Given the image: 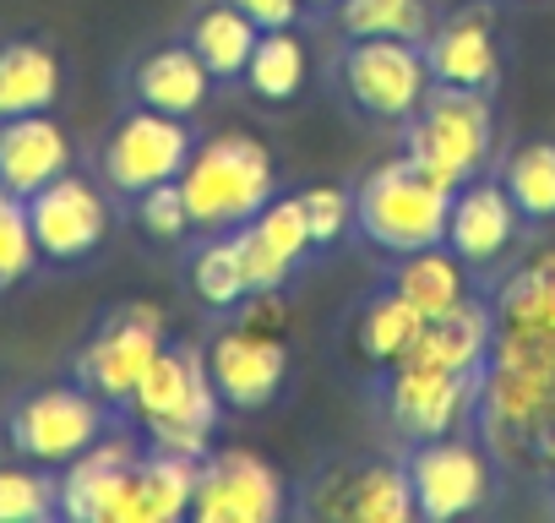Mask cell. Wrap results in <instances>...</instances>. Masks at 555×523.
Instances as JSON below:
<instances>
[{"mask_svg": "<svg viewBox=\"0 0 555 523\" xmlns=\"http://www.w3.org/2000/svg\"><path fill=\"white\" fill-rule=\"evenodd\" d=\"M126 414L147 431V447L180 452V458H207V442L223 414V398L207 377V355L191 344L158 349V360L142 371L137 393L126 398Z\"/></svg>", "mask_w": 555, "mask_h": 523, "instance_id": "1", "label": "cell"}, {"mask_svg": "<svg viewBox=\"0 0 555 523\" xmlns=\"http://www.w3.org/2000/svg\"><path fill=\"white\" fill-rule=\"evenodd\" d=\"M180 191L191 207V229L223 234V229L250 224L278 196V169L256 137L223 131V137H207L191 148V158L180 169Z\"/></svg>", "mask_w": 555, "mask_h": 523, "instance_id": "2", "label": "cell"}, {"mask_svg": "<svg viewBox=\"0 0 555 523\" xmlns=\"http://www.w3.org/2000/svg\"><path fill=\"white\" fill-rule=\"evenodd\" d=\"M495 142V115H490V93L474 88H430L425 104L409 120V148L403 158L441 191H457L463 180H474L490 158Z\"/></svg>", "mask_w": 555, "mask_h": 523, "instance_id": "3", "label": "cell"}, {"mask_svg": "<svg viewBox=\"0 0 555 523\" xmlns=\"http://www.w3.org/2000/svg\"><path fill=\"white\" fill-rule=\"evenodd\" d=\"M447 207H452V191L430 186L403 153L376 164L360 191H354V229L403 256V251H425V245H447Z\"/></svg>", "mask_w": 555, "mask_h": 523, "instance_id": "4", "label": "cell"}, {"mask_svg": "<svg viewBox=\"0 0 555 523\" xmlns=\"http://www.w3.org/2000/svg\"><path fill=\"white\" fill-rule=\"evenodd\" d=\"M7 436L28 463H72L77 452H88L99 436H109V404L99 393L77 387H34L12 404L7 414Z\"/></svg>", "mask_w": 555, "mask_h": 523, "instance_id": "5", "label": "cell"}, {"mask_svg": "<svg viewBox=\"0 0 555 523\" xmlns=\"http://www.w3.org/2000/svg\"><path fill=\"white\" fill-rule=\"evenodd\" d=\"M430 66L425 44L409 39H349L344 50V93L365 120H414V110L430 93Z\"/></svg>", "mask_w": 555, "mask_h": 523, "instance_id": "6", "label": "cell"}, {"mask_svg": "<svg viewBox=\"0 0 555 523\" xmlns=\"http://www.w3.org/2000/svg\"><path fill=\"white\" fill-rule=\"evenodd\" d=\"M403 469H409V485H414V507L430 523H452V518L479 512L490 501V485H495V469H490L485 447L463 442L457 431L414 442Z\"/></svg>", "mask_w": 555, "mask_h": 523, "instance_id": "7", "label": "cell"}, {"mask_svg": "<svg viewBox=\"0 0 555 523\" xmlns=\"http://www.w3.org/2000/svg\"><path fill=\"white\" fill-rule=\"evenodd\" d=\"M191 148H196V137L180 115L137 104L131 115H120V126L104 142V180L120 196H142L164 180H180Z\"/></svg>", "mask_w": 555, "mask_h": 523, "instance_id": "8", "label": "cell"}, {"mask_svg": "<svg viewBox=\"0 0 555 523\" xmlns=\"http://www.w3.org/2000/svg\"><path fill=\"white\" fill-rule=\"evenodd\" d=\"M289 507L284 474L245 447H223L202 458L191 518L196 523H278Z\"/></svg>", "mask_w": 555, "mask_h": 523, "instance_id": "9", "label": "cell"}, {"mask_svg": "<svg viewBox=\"0 0 555 523\" xmlns=\"http://www.w3.org/2000/svg\"><path fill=\"white\" fill-rule=\"evenodd\" d=\"M158 349H164V317H158V306L131 301V306H120L88 339V349L77 360V382L88 393H99L104 404H120L126 409V398L137 393L142 371L158 360Z\"/></svg>", "mask_w": 555, "mask_h": 523, "instance_id": "10", "label": "cell"}, {"mask_svg": "<svg viewBox=\"0 0 555 523\" xmlns=\"http://www.w3.org/2000/svg\"><path fill=\"white\" fill-rule=\"evenodd\" d=\"M479 398V377H457L425 360H403L387 371V414L403 436L425 442V436H452Z\"/></svg>", "mask_w": 555, "mask_h": 523, "instance_id": "11", "label": "cell"}, {"mask_svg": "<svg viewBox=\"0 0 555 523\" xmlns=\"http://www.w3.org/2000/svg\"><path fill=\"white\" fill-rule=\"evenodd\" d=\"M28 218H34V240L44 262H82L104 245L109 234V202L93 180L82 175H61L44 191L28 196Z\"/></svg>", "mask_w": 555, "mask_h": 523, "instance_id": "12", "label": "cell"}, {"mask_svg": "<svg viewBox=\"0 0 555 523\" xmlns=\"http://www.w3.org/2000/svg\"><path fill=\"white\" fill-rule=\"evenodd\" d=\"M207 377L223 398V409H267L289 382V349L278 333H250L229 328L207 349Z\"/></svg>", "mask_w": 555, "mask_h": 523, "instance_id": "13", "label": "cell"}, {"mask_svg": "<svg viewBox=\"0 0 555 523\" xmlns=\"http://www.w3.org/2000/svg\"><path fill=\"white\" fill-rule=\"evenodd\" d=\"M234 234H240V262H245L250 295L284 290L289 273L317 251L311 218H306V202H300V196H272V202H267L250 224H240Z\"/></svg>", "mask_w": 555, "mask_h": 523, "instance_id": "14", "label": "cell"}, {"mask_svg": "<svg viewBox=\"0 0 555 523\" xmlns=\"http://www.w3.org/2000/svg\"><path fill=\"white\" fill-rule=\"evenodd\" d=\"M517 202L501 180H463L447 207V251L468 268H495V262L517 245Z\"/></svg>", "mask_w": 555, "mask_h": 523, "instance_id": "15", "label": "cell"}, {"mask_svg": "<svg viewBox=\"0 0 555 523\" xmlns=\"http://www.w3.org/2000/svg\"><path fill=\"white\" fill-rule=\"evenodd\" d=\"M425 66H430L436 88L490 93L501 82V50H495L490 12L474 7V12H452L447 23H436L430 39H425Z\"/></svg>", "mask_w": 555, "mask_h": 523, "instance_id": "16", "label": "cell"}, {"mask_svg": "<svg viewBox=\"0 0 555 523\" xmlns=\"http://www.w3.org/2000/svg\"><path fill=\"white\" fill-rule=\"evenodd\" d=\"M72 169V142L66 131L44 115H17V120H0V186L12 196H34L50 180H61Z\"/></svg>", "mask_w": 555, "mask_h": 523, "instance_id": "17", "label": "cell"}, {"mask_svg": "<svg viewBox=\"0 0 555 523\" xmlns=\"http://www.w3.org/2000/svg\"><path fill=\"white\" fill-rule=\"evenodd\" d=\"M137 463V447L126 436H99L88 452H77L61 474V512L77 523H115V501L126 485V469Z\"/></svg>", "mask_w": 555, "mask_h": 523, "instance_id": "18", "label": "cell"}, {"mask_svg": "<svg viewBox=\"0 0 555 523\" xmlns=\"http://www.w3.org/2000/svg\"><path fill=\"white\" fill-rule=\"evenodd\" d=\"M490 344H495V311L485 301L463 295L441 317H425L409 360H425V366H441V371H457V377H479L485 360H490Z\"/></svg>", "mask_w": 555, "mask_h": 523, "instance_id": "19", "label": "cell"}, {"mask_svg": "<svg viewBox=\"0 0 555 523\" xmlns=\"http://www.w3.org/2000/svg\"><path fill=\"white\" fill-rule=\"evenodd\" d=\"M131 93H137V104H147V110H164V115L191 120V115L207 104V93H212V72L196 61L191 44H164V50H153V55L137 61Z\"/></svg>", "mask_w": 555, "mask_h": 523, "instance_id": "20", "label": "cell"}, {"mask_svg": "<svg viewBox=\"0 0 555 523\" xmlns=\"http://www.w3.org/2000/svg\"><path fill=\"white\" fill-rule=\"evenodd\" d=\"M495 333L501 339H533V344H555V251H539L533 262L506 279V290L495 295Z\"/></svg>", "mask_w": 555, "mask_h": 523, "instance_id": "21", "label": "cell"}, {"mask_svg": "<svg viewBox=\"0 0 555 523\" xmlns=\"http://www.w3.org/2000/svg\"><path fill=\"white\" fill-rule=\"evenodd\" d=\"M61 99V55L39 39L0 44V120L44 115Z\"/></svg>", "mask_w": 555, "mask_h": 523, "instance_id": "22", "label": "cell"}, {"mask_svg": "<svg viewBox=\"0 0 555 523\" xmlns=\"http://www.w3.org/2000/svg\"><path fill=\"white\" fill-rule=\"evenodd\" d=\"M256 39H261V28H256L240 7H229V0H212V7H202V12L191 17V34H185V44L196 50V61L212 72V82L245 77Z\"/></svg>", "mask_w": 555, "mask_h": 523, "instance_id": "23", "label": "cell"}, {"mask_svg": "<svg viewBox=\"0 0 555 523\" xmlns=\"http://www.w3.org/2000/svg\"><path fill=\"white\" fill-rule=\"evenodd\" d=\"M327 512L354 518V523H409V518H420L403 463H365L360 474H349L344 490H333Z\"/></svg>", "mask_w": 555, "mask_h": 523, "instance_id": "24", "label": "cell"}, {"mask_svg": "<svg viewBox=\"0 0 555 523\" xmlns=\"http://www.w3.org/2000/svg\"><path fill=\"white\" fill-rule=\"evenodd\" d=\"M420 328H425V311L409 306L398 290H387V295H376V301L360 311V322H354V344H360L365 360H376L382 371H392V366H403V360L414 355Z\"/></svg>", "mask_w": 555, "mask_h": 523, "instance_id": "25", "label": "cell"}, {"mask_svg": "<svg viewBox=\"0 0 555 523\" xmlns=\"http://www.w3.org/2000/svg\"><path fill=\"white\" fill-rule=\"evenodd\" d=\"M392 290L420 306L425 317H441L447 306L463 301V262L447 245H425V251H403V262L392 268Z\"/></svg>", "mask_w": 555, "mask_h": 523, "instance_id": "26", "label": "cell"}, {"mask_svg": "<svg viewBox=\"0 0 555 523\" xmlns=\"http://www.w3.org/2000/svg\"><path fill=\"white\" fill-rule=\"evenodd\" d=\"M338 28L344 39H409L425 44L436 17L425 0H338Z\"/></svg>", "mask_w": 555, "mask_h": 523, "instance_id": "27", "label": "cell"}, {"mask_svg": "<svg viewBox=\"0 0 555 523\" xmlns=\"http://www.w3.org/2000/svg\"><path fill=\"white\" fill-rule=\"evenodd\" d=\"M191 290L202 306L212 311H234L250 301V284H245V262H240V234L223 229V234H207L191 256Z\"/></svg>", "mask_w": 555, "mask_h": 523, "instance_id": "28", "label": "cell"}, {"mask_svg": "<svg viewBox=\"0 0 555 523\" xmlns=\"http://www.w3.org/2000/svg\"><path fill=\"white\" fill-rule=\"evenodd\" d=\"M245 82L261 104H284L306 88V44L289 34V28H267L250 50V66H245Z\"/></svg>", "mask_w": 555, "mask_h": 523, "instance_id": "29", "label": "cell"}, {"mask_svg": "<svg viewBox=\"0 0 555 523\" xmlns=\"http://www.w3.org/2000/svg\"><path fill=\"white\" fill-rule=\"evenodd\" d=\"M501 186L512 191L522 224H555V142H528L506 158Z\"/></svg>", "mask_w": 555, "mask_h": 523, "instance_id": "30", "label": "cell"}, {"mask_svg": "<svg viewBox=\"0 0 555 523\" xmlns=\"http://www.w3.org/2000/svg\"><path fill=\"white\" fill-rule=\"evenodd\" d=\"M50 512H61V480H50L44 463L0 469V523H44Z\"/></svg>", "mask_w": 555, "mask_h": 523, "instance_id": "31", "label": "cell"}, {"mask_svg": "<svg viewBox=\"0 0 555 523\" xmlns=\"http://www.w3.org/2000/svg\"><path fill=\"white\" fill-rule=\"evenodd\" d=\"M34 262H39V240H34L28 202L0 186V290L23 284L34 273Z\"/></svg>", "mask_w": 555, "mask_h": 523, "instance_id": "32", "label": "cell"}, {"mask_svg": "<svg viewBox=\"0 0 555 523\" xmlns=\"http://www.w3.org/2000/svg\"><path fill=\"white\" fill-rule=\"evenodd\" d=\"M131 202H137V224H142L147 240L175 245V240L191 234V207H185L180 180H164V186H153V191H142V196H131Z\"/></svg>", "mask_w": 555, "mask_h": 523, "instance_id": "33", "label": "cell"}, {"mask_svg": "<svg viewBox=\"0 0 555 523\" xmlns=\"http://www.w3.org/2000/svg\"><path fill=\"white\" fill-rule=\"evenodd\" d=\"M300 202H306V218H311V240L317 245H333L354 224V196L338 191V186H311V191H300Z\"/></svg>", "mask_w": 555, "mask_h": 523, "instance_id": "34", "label": "cell"}, {"mask_svg": "<svg viewBox=\"0 0 555 523\" xmlns=\"http://www.w3.org/2000/svg\"><path fill=\"white\" fill-rule=\"evenodd\" d=\"M229 7H240L267 34V28H295L300 12H306V0H229Z\"/></svg>", "mask_w": 555, "mask_h": 523, "instance_id": "35", "label": "cell"}, {"mask_svg": "<svg viewBox=\"0 0 555 523\" xmlns=\"http://www.w3.org/2000/svg\"><path fill=\"white\" fill-rule=\"evenodd\" d=\"M533 458H539V469L544 474H555V409H550V425L539 431V442H533Z\"/></svg>", "mask_w": 555, "mask_h": 523, "instance_id": "36", "label": "cell"}, {"mask_svg": "<svg viewBox=\"0 0 555 523\" xmlns=\"http://www.w3.org/2000/svg\"><path fill=\"white\" fill-rule=\"evenodd\" d=\"M338 0H306V12H333Z\"/></svg>", "mask_w": 555, "mask_h": 523, "instance_id": "37", "label": "cell"}]
</instances>
